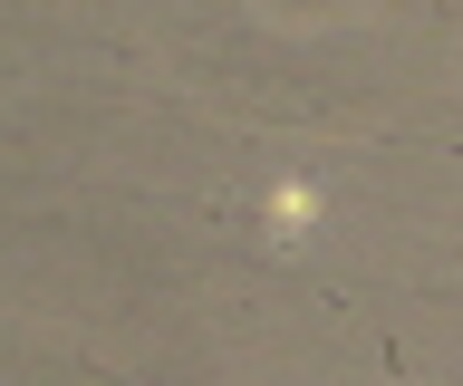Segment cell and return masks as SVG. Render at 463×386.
<instances>
[{"label":"cell","mask_w":463,"mask_h":386,"mask_svg":"<svg viewBox=\"0 0 463 386\" xmlns=\"http://www.w3.org/2000/svg\"><path fill=\"white\" fill-rule=\"evenodd\" d=\"M270 222H280V232H309L318 222V184H280V193H270Z\"/></svg>","instance_id":"obj_1"}]
</instances>
